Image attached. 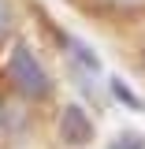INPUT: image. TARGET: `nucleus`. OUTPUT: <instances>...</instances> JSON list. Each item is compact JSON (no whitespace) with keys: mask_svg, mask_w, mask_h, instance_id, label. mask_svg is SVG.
Returning a JSON list of instances; mask_svg holds the SVG:
<instances>
[{"mask_svg":"<svg viewBox=\"0 0 145 149\" xmlns=\"http://www.w3.org/2000/svg\"><path fill=\"white\" fill-rule=\"evenodd\" d=\"M8 78L15 82V90L22 93V97H34V101H41V97L52 93L49 71L41 67V60H37V56L30 52V45H22V41H19L15 49H11V56H8Z\"/></svg>","mask_w":145,"mask_h":149,"instance_id":"1","label":"nucleus"},{"mask_svg":"<svg viewBox=\"0 0 145 149\" xmlns=\"http://www.w3.org/2000/svg\"><path fill=\"white\" fill-rule=\"evenodd\" d=\"M60 138L67 142V146H89L93 142V119L86 116L82 104H67L63 116H60Z\"/></svg>","mask_w":145,"mask_h":149,"instance_id":"2","label":"nucleus"},{"mask_svg":"<svg viewBox=\"0 0 145 149\" xmlns=\"http://www.w3.org/2000/svg\"><path fill=\"white\" fill-rule=\"evenodd\" d=\"M56 37L63 41V49H71V60H74L86 74H101V60H97V52H93L89 45H82V41L71 37V34H60V30H56Z\"/></svg>","mask_w":145,"mask_h":149,"instance_id":"3","label":"nucleus"},{"mask_svg":"<svg viewBox=\"0 0 145 149\" xmlns=\"http://www.w3.org/2000/svg\"><path fill=\"white\" fill-rule=\"evenodd\" d=\"M112 93H115L119 101H127V104H130L134 112H142V97H138V93L130 90V86L123 82V78H112Z\"/></svg>","mask_w":145,"mask_h":149,"instance_id":"4","label":"nucleus"},{"mask_svg":"<svg viewBox=\"0 0 145 149\" xmlns=\"http://www.w3.org/2000/svg\"><path fill=\"white\" fill-rule=\"evenodd\" d=\"M11 30V8H8V0H0V37Z\"/></svg>","mask_w":145,"mask_h":149,"instance_id":"5","label":"nucleus"},{"mask_svg":"<svg viewBox=\"0 0 145 149\" xmlns=\"http://www.w3.org/2000/svg\"><path fill=\"white\" fill-rule=\"evenodd\" d=\"M112 149H142V138L127 134V138H119V146H112Z\"/></svg>","mask_w":145,"mask_h":149,"instance_id":"6","label":"nucleus"},{"mask_svg":"<svg viewBox=\"0 0 145 149\" xmlns=\"http://www.w3.org/2000/svg\"><path fill=\"white\" fill-rule=\"evenodd\" d=\"M115 8H138V4H145V0H112Z\"/></svg>","mask_w":145,"mask_h":149,"instance_id":"7","label":"nucleus"}]
</instances>
